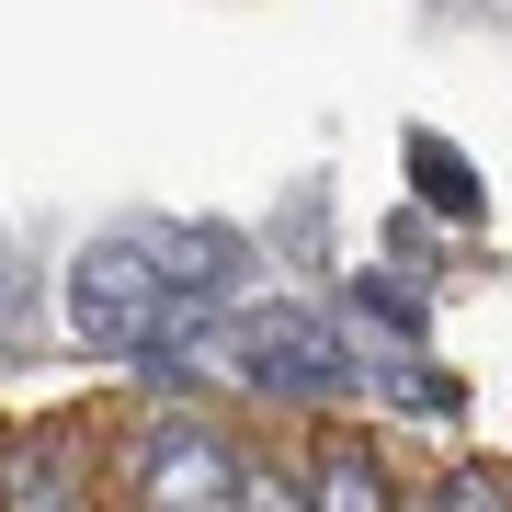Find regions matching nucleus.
<instances>
[{
    "label": "nucleus",
    "instance_id": "f257e3e1",
    "mask_svg": "<svg viewBox=\"0 0 512 512\" xmlns=\"http://www.w3.org/2000/svg\"><path fill=\"white\" fill-rule=\"evenodd\" d=\"M228 353H239V376L274 387V399H342V387H365V365H376L330 308H296V296L239 308L228 319Z\"/></svg>",
    "mask_w": 512,
    "mask_h": 512
},
{
    "label": "nucleus",
    "instance_id": "f03ea898",
    "mask_svg": "<svg viewBox=\"0 0 512 512\" xmlns=\"http://www.w3.org/2000/svg\"><path fill=\"white\" fill-rule=\"evenodd\" d=\"M69 330H80V353H126V365H148V353L171 342V285H160V262H148V239H92V251L69 262Z\"/></svg>",
    "mask_w": 512,
    "mask_h": 512
},
{
    "label": "nucleus",
    "instance_id": "7ed1b4c3",
    "mask_svg": "<svg viewBox=\"0 0 512 512\" xmlns=\"http://www.w3.org/2000/svg\"><path fill=\"white\" fill-rule=\"evenodd\" d=\"M137 501L148 512H239V456L217 421H148L137 433Z\"/></svg>",
    "mask_w": 512,
    "mask_h": 512
},
{
    "label": "nucleus",
    "instance_id": "20e7f679",
    "mask_svg": "<svg viewBox=\"0 0 512 512\" xmlns=\"http://www.w3.org/2000/svg\"><path fill=\"white\" fill-rule=\"evenodd\" d=\"M148 262H160V285H171V308L183 319H205V308H228L239 296V228H160L148 239Z\"/></svg>",
    "mask_w": 512,
    "mask_h": 512
},
{
    "label": "nucleus",
    "instance_id": "39448f33",
    "mask_svg": "<svg viewBox=\"0 0 512 512\" xmlns=\"http://www.w3.org/2000/svg\"><path fill=\"white\" fill-rule=\"evenodd\" d=\"M410 183H421V205H444L456 228H478V217H490V194H478L467 148H444L433 126H410Z\"/></svg>",
    "mask_w": 512,
    "mask_h": 512
},
{
    "label": "nucleus",
    "instance_id": "423d86ee",
    "mask_svg": "<svg viewBox=\"0 0 512 512\" xmlns=\"http://www.w3.org/2000/svg\"><path fill=\"white\" fill-rule=\"evenodd\" d=\"M308 512H387V478H376L365 444H330L308 467Z\"/></svg>",
    "mask_w": 512,
    "mask_h": 512
},
{
    "label": "nucleus",
    "instance_id": "0eeeda50",
    "mask_svg": "<svg viewBox=\"0 0 512 512\" xmlns=\"http://www.w3.org/2000/svg\"><path fill=\"white\" fill-rule=\"evenodd\" d=\"M433 512H512V478H501V467H456V478L433 490Z\"/></svg>",
    "mask_w": 512,
    "mask_h": 512
},
{
    "label": "nucleus",
    "instance_id": "6e6552de",
    "mask_svg": "<svg viewBox=\"0 0 512 512\" xmlns=\"http://www.w3.org/2000/svg\"><path fill=\"white\" fill-rule=\"evenodd\" d=\"M0 490H12V512H80L69 490H57V467H46V456H12V478H0Z\"/></svg>",
    "mask_w": 512,
    "mask_h": 512
},
{
    "label": "nucleus",
    "instance_id": "1a4fd4ad",
    "mask_svg": "<svg viewBox=\"0 0 512 512\" xmlns=\"http://www.w3.org/2000/svg\"><path fill=\"white\" fill-rule=\"evenodd\" d=\"M353 308H376L399 342H421V296H410V285H376V274H365V285H353Z\"/></svg>",
    "mask_w": 512,
    "mask_h": 512
},
{
    "label": "nucleus",
    "instance_id": "9d476101",
    "mask_svg": "<svg viewBox=\"0 0 512 512\" xmlns=\"http://www.w3.org/2000/svg\"><path fill=\"white\" fill-rule=\"evenodd\" d=\"M239 512H308V490L274 478V467H239Z\"/></svg>",
    "mask_w": 512,
    "mask_h": 512
},
{
    "label": "nucleus",
    "instance_id": "9b49d317",
    "mask_svg": "<svg viewBox=\"0 0 512 512\" xmlns=\"http://www.w3.org/2000/svg\"><path fill=\"white\" fill-rule=\"evenodd\" d=\"M0 319H12V251H0Z\"/></svg>",
    "mask_w": 512,
    "mask_h": 512
}]
</instances>
